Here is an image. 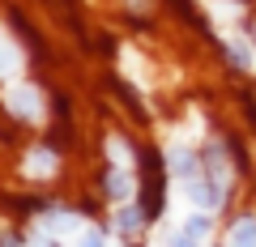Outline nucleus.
<instances>
[{"label": "nucleus", "mask_w": 256, "mask_h": 247, "mask_svg": "<svg viewBox=\"0 0 256 247\" xmlns=\"http://www.w3.org/2000/svg\"><path fill=\"white\" fill-rule=\"evenodd\" d=\"M107 196L111 201H128V196H132V179H128L124 171H111L107 175Z\"/></svg>", "instance_id": "3"}, {"label": "nucleus", "mask_w": 256, "mask_h": 247, "mask_svg": "<svg viewBox=\"0 0 256 247\" xmlns=\"http://www.w3.org/2000/svg\"><path fill=\"white\" fill-rule=\"evenodd\" d=\"M184 235H192L196 243H201V239L210 235V218H205V213H192V218L184 222Z\"/></svg>", "instance_id": "4"}, {"label": "nucleus", "mask_w": 256, "mask_h": 247, "mask_svg": "<svg viewBox=\"0 0 256 247\" xmlns=\"http://www.w3.org/2000/svg\"><path fill=\"white\" fill-rule=\"evenodd\" d=\"M141 213H146V209H124V213H120V230H124V235L141 230Z\"/></svg>", "instance_id": "6"}, {"label": "nucleus", "mask_w": 256, "mask_h": 247, "mask_svg": "<svg viewBox=\"0 0 256 247\" xmlns=\"http://www.w3.org/2000/svg\"><path fill=\"white\" fill-rule=\"evenodd\" d=\"M82 247H107V243H102V235H98V230H90V235L82 239Z\"/></svg>", "instance_id": "8"}, {"label": "nucleus", "mask_w": 256, "mask_h": 247, "mask_svg": "<svg viewBox=\"0 0 256 247\" xmlns=\"http://www.w3.org/2000/svg\"><path fill=\"white\" fill-rule=\"evenodd\" d=\"M9 107L18 115H26V119H38V94L26 90V85H18V90H9Z\"/></svg>", "instance_id": "1"}, {"label": "nucleus", "mask_w": 256, "mask_h": 247, "mask_svg": "<svg viewBox=\"0 0 256 247\" xmlns=\"http://www.w3.org/2000/svg\"><path fill=\"white\" fill-rule=\"evenodd\" d=\"M52 166H56V154H52V149H34V158H30V171L43 175V171H52Z\"/></svg>", "instance_id": "5"}, {"label": "nucleus", "mask_w": 256, "mask_h": 247, "mask_svg": "<svg viewBox=\"0 0 256 247\" xmlns=\"http://www.w3.org/2000/svg\"><path fill=\"white\" fill-rule=\"evenodd\" d=\"M226 247H256V222H252V218H244L235 230H230Z\"/></svg>", "instance_id": "2"}, {"label": "nucleus", "mask_w": 256, "mask_h": 247, "mask_svg": "<svg viewBox=\"0 0 256 247\" xmlns=\"http://www.w3.org/2000/svg\"><path fill=\"white\" fill-rule=\"evenodd\" d=\"M166 247H196V239H192V235H184V230H180V235H171V243H166Z\"/></svg>", "instance_id": "7"}]
</instances>
